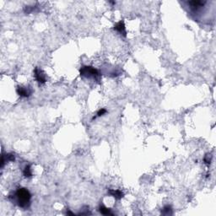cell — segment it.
<instances>
[{
  "mask_svg": "<svg viewBox=\"0 0 216 216\" xmlns=\"http://www.w3.org/2000/svg\"><path fill=\"white\" fill-rule=\"evenodd\" d=\"M14 198L16 199L17 205L20 208L27 209L31 205V194L28 191V189L24 187H20L14 193Z\"/></svg>",
  "mask_w": 216,
  "mask_h": 216,
  "instance_id": "cell-1",
  "label": "cell"
},
{
  "mask_svg": "<svg viewBox=\"0 0 216 216\" xmlns=\"http://www.w3.org/2000/svg\"><path fill=\"white\" fill-rule=\"evenodd\" d=\"M80 75L85 77V78H90V79H94L97 81L100 80L101 79V73L99 72L96 69L91 67V66H84L79 69Z\"/></svg>",
  "mask_w": 216,
  "mask_h": 216,
  "instance_id": "cell-2",
  "label": "cell"
},
{
  "mask_svg": "<svg viewBox=\"0 0 216 216\" xmlns=\"http://www.w3.org/2000/svg\"><path fill=\"white\" fill-rule=\"evenodd\" d=\"M34 75H35L36 81L38 82L39 84H43L46 83V81H47L46 74H45V73L43 72L41 69L35 68V69H34Z\"/></svg>",
  "mask_w": 216,
  "mask_h": 216,
  "instance_id": "cell-3",
  "label": "cell"
},
{
  "mask_svg": "<svg viewBox=\"0 0 216 216\" xmlns=\"http://www.w3.org/2000/svg\"><path fill=\"white\" fill-rule=\"evenodd\" d=\"M17 94L20 97H29L32 94V90L30 87H23V86H18L17 87Z\"/></svg>",
  "mask_w": 216,
  "mask_h": 216,
  "instance_id": "cell-4",
  "label": "cell"
},
{
  "mask_svg": "<svg viewBox=\"0 0 216 216\" xmlns=\"http://www.w3.org/2000/svg\"><path fill=\"white\" fill-rule=\"evenodd\" d=\"M114 30L117 31L118 32H119L121 35H122L123 36H126V28H125L124 22L122 20H121L118 23H117V24H115Z\"/></svg>",
  "mask_w": 216,
  "mask_h": 216,
  "instance_id": "cell-5",
  "label": "cell"
},
{
  "mask_svg": "<svg viewBox=\"0 0 216 216\" xmlns=\"http://www.w3.org/2000/svg\"><path fill=\"white\" fill-rule=\"evenodd\" d=\"M108 193L111 196H112L113 198H115L116 199H118V200L121 199L123 197V195H124L122 192H121L120 190H114V189H109L108 190Z\"/></svg>",
  "mask_w": 216,
  "mask_h": 216,
  "instance_id": "cell-6",
  "label": "cell"
},
{
  "mask_svg": "<svg viewBox=\"0 0 216 216\" xmlns=\"http://www.w3.org/2000/svg\"><path fill=\"white\" fill-rule=\"evenodd\" d=\"M99 211H100L101 214H102V215H113V214L111 213V209L107 208V207H105L104 205H101V206L99 207Z\"/></svg>",
  "mask_w": 216,
  "mask_h": 216,
  "instance_id": "cell-7",
  "label": "cell"
},
{
  "mask_svg": "<svg viewBox=\"0 0 216 216\" xmlns=\"http://www.w3.org/2000/svg\"><path fill=\"white\" fill-rule=\"evenodd\" d=\"M23 174H24V177H32V172H31V169L30 165H28L24 167Z\"/></svg>",
  "mask_w": 216,
  "mask_h": 216,
  "instance_id": "cell-8",
  "label": "cell"
},
{
  "mask_svg": "<svg viewBox=\"0 0 216 216\" xmlns=\"http://www.w3.org/2000/svg\"><path fill=\"white\" fill-rule=\"evenodd\" d=\"M161 212H162L163 215H172V209H171L170 206H169V205L165 206V207L163 208V209H162Z\"/></svg>",
  "mask_w": 216,
  "mask_h": 216,
  "instance_id": "cell-9",
  "label": "cell"
},
{
  "mask_svg": "<svg viewBox=\"0 0 216 216\" xmlns=\"http://www.w3.org/2000/svg\"><path fill=\"white\" fill-rule=\"evenodd\" d=\"M211 160H212V156L211 155H206L204 157V163L207 165H210L211 163Z\"/></svg>",
  "mask_w": 216,
  "mask_h": 216,
  "instance_id": "cell-10",
  "label": "cell"
},
{
  "mask_svg": "<svg viewBox=\"0 0 216 216\" xmlns=\"http://www.w3.org/2000/svg\"><path fill=\"white\" fill-rule=\"evenodd\" d=\"M5 158H6V161L9 162V161H14V156L12 155V154H7L6 156H3Z\"/></svg>",
  "mask_w": 216,
  "mask_h": 216,
  "instance_id": "cell-11",
  "label": "cell"
},
{
  "mask_svg": "<svg viewBox=\"0 0 216 216\" xmlns=\"http://www.w3.org/2000/svg\"><path fill=\"white\" fill-rule=\"evenodd\" d=\"M105 113H107V110L105 108H101L98 112H97V117H101V116H103Z\"/></svg>",
  "mask_w": 216,
  "mask_h": 216,
  "instance_id": "cell-12",
  "label": "cell"
}]
</instances>
